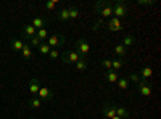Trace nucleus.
<instances>
[{"label":"nucleus","mask_w":161,"mask_h":119,"mask_svg":"<svg viewBox=\"0 0 161 119\" xmlns=\"http://www.w3.org/2000/svg\"><path fill=\"white\" fill-rule=\"evenodd\" d=\"M113 16L121 19V18H126L127 16V7L123 0H116L113 3Z\"/></svg>","instance_id":"f257e3e1"},{"label":"nucleus","mask_w":161,"mask_h":119,"mask_svg":"<svg viewBox=\"0 0 161 119\" xmlns=\"http://www.w3.org/2000/svg\"><path fill=\"white\" fill-rule=\"evenodd\" d=\"M80 58H82V57H80L76 50H74V51H73V50L61 51V61L66 63V64H74V63H77Z\"/></svg>","instance_id":"f03ea898"},{"label":"nucleus","mask_w":161,"mask_h":119,"mask_svg":"<svg viewBox=\"0 0 161 119\" xmlns=\"http://www.w3.org/2000/svg\"><path fill=\"white\" fill-rule=\"evenodd\" d=\"M106 29H108L110 32H119V31H123L124 29V26H123V21L111 16L108 21H106Z\"/></svg>","instance_id":"7ed1b4c3"},{"label":"nucleus","mask_w":161,"mask_h":119,"mask_svg":"<svg viewBox=\"0 0 161 119\" xmlns=\"http://www.w3.org/2000/svg\"><path fill=\"white\" fill-rule=\"evenodd\" d=\"M76 51L80 57H87V53L90 51V45L87 44L86 39H77L76 41Z\"/></svg>","instance_id":"20e7f679"},{"label":"nucleus","mask_w":161,"mask_h":119,"mask_svg":"<svg viewBox=\"0 0 161 119\" xmlns=\"http://www.w3.org/2000/svg\"><path fill=\"white\" fill-rule=\"evenodd\" d=\"M64 42H66L64 35H58V34L50 35V37L47 39V44H48V47H50V48H60Z\"/></svg>","instance_id":"39448f33"},{"label":"nucleus","mask_w":161,"mask_h":119,"mask_svg":"<svg viewBox=\"0 0 161 119\" xmlns=\"http://www.w3.org/2000/svg\"><path fill=\"white\" fill-rule=\"evenodd\" d=\"M37 97H39L40 100H42V101H50V100L53 98V90H52V89H48V87H40Z\"/></svg>","instance_id":"423d86ee"},{"label":"nucleus","mask_w":161,"mask_h":119,"mask_svg":"<svg viewBox=\"0 0 161 119\" xmlns=\"http://www.w3.org/2000/svg\"><path fill=\"white\" fill-rule=\"evenodd\" d=\"M102 114L106 119H111L113 116H116V113H114V101L113 103H105L102 106Z\"/></svg>","instance_id":"0eeeda50"},{"label":"nucleus","mask_w":161,"mask_h":119,"mask_svg":"<svg viewBox=\"0 0 161 119\" xmlns=\"http://www.w3.org/2000/svg\"><path fill=\"white\" fill-rule=\"evenodd\" d=\"M28 87H29L31 95H32V97H37L39 90H40V79H39V77H32L31 81H29V84H28Z\"/></svg>","instance_id":"6e6552de"},{"label":"nucleus","mask_w":161,"mask_h":119,"mask_svg":"<svg viewBox=\"0 0 161 119\" xmlns=\"http://www.w3.org/2000/svg\"><path fill=\"white\" fill-rule=\"evenodd\" d=\"M36 28L32 24H24L23 26V31H21V34H23V39H28V41H31V39L36 35Z\"/></svg>","instance_id":"1a4fd4ad"},{"label":"nucleus","mask_w":161,"mask_h":119,"mask_svg":"<svg viewBox=\"0 0 161 119\" xmlns=\"http://www.w3.org/2000/svg\"><path fill=\"white\" fill-rule=\"evenodd\" d=\"M32 26L36 28V31L39 29H45L48 26V18H44V16H36L34 21H32Z\"/></svg>","instance_id":"9d476101"},{"label":"nucleus","mask_w":161,"mask_h":119,"mask_svg":"<svg viewBox=\"0 0 161 119\" xmlns=\"http://www.w3.org/2000/svg\"><path fill=\"white\" fill-rule=\"evenodd\" d=\"M42 105H44V101L40 100L39 97H31V98L28 100V106H29L31 110H36V111H39L40 108H42Z\"/></svg>","instance_id":"9b49d317"},{"label":"nucleus","mask_w":161,"mask_h":119,"mask_svg":"<svg viewBox=\"0 0 161 119\" xmlns=\"http://www.w3.org/2000/svg\"><path fill=\"white\" fill-rule=\"evenodd\" d=\"M103 77H105V81L106 82H110V84H116L118 82V79H119V76H118V73L116 71H105L103 73Z\"/></svg>","instance_id":"f8f14e48"},{"label":"nucleus","mask_w":161,"mask_h":119,"mask_svg":"<svg viewBox=\"0 0 161 119\" xmlns=\"http://www.w3.org/2000/svg\"><path fill=\"white\" fill-rule=\"evenodd\" d=\"M21 55H23V60H31L32 58V48L28 42L23 44V48H21Z\"/></svg>","instance_id":"ddd939ff"},{"label":"nucleus","mask_w":161,"mask_h":119,"mask_svg":"<svg viewBox=\"0 0 161 119\" xmlns=\"http://www.w3.org/2000/svg\"><path fill=\"white\" fill-rule=\"evenodd\" d=\"M98 13H100V18L102 19H110L113 16V3L108 5V7H105V8H102Z\"/></svg>","instance_id":"4468645a"},{"label":"nucleus","mask_w":161,"mask_h":119,"mask_svg":"<svg viewBox=\"0 0 161 119\" xmlns=\"http://www.w3.org/2000/svg\"><path fill=\"white\" fill-rule=\"evenodd\" d=\"M114 113L121 119H123V117H129V110H126L124 106H121V105H118V103H114Z\"/></svg>","instance_id":"2eb2a0df"},{"label":"nucleus","mask_w":161,"mask_h":119,"mask_svg":"<svg viewBox=\"0 0 161 119\" xmlns=\"http://www.w3.org/2000/svg\"><path fill=\"white\" fill-rule=\"evenodd\" d=\"M57 19H58V21H63V23L69 21V11H68V8H61V10H58V13H57Z\"/></svg>","instance_id":"dca6fc26"},{"label":"nucleus","mask_w":161,"mask_h":119,"mask_svg":"<svg viewBox=\"0 0 161 119\" xmlns=\"http://www.w3.org/2000/svg\"><path fill=\"white\" fill-rule=\"evenodd\" d=\"M87 66H89V61H87V57H82L77 63H74V68L77 71H86L87 69Z\"/></svg>","instance_id":"f3484780"},{"label":"nucleus","mask_w":161,"mask_h":119,"mask_svg":"<svg viewBox=\"0 0 161 119\" xmlns=\"http://www.w3.org/2000/svg\"><path fill=\"white\" fill-rule=\"evenodd\" d=\"M137 90H139V95L142 97H150L152 95V85H137Z\"/></svg>","instance_id":"a211bd4d"},{"label":"nucleus","mask_w":161,"mask_h":119,"mask_svg":"<svg viewBox=\"0 0 161 119\" xmlns=\"http://www.w3.org/2000/svg\"><path fill=\"white\" fill-rule=\"evenodd\" d=\"M113 51H114V55H118L121 60H123V58L126 57V53H127V48H126V47H123V45L119 44V45H116V47L113 48Z\"/></svg>","instance_id":"6ab92c4d"},{"label":"nucleus","mask_w":161,"mask_h":119,"mask_svg":"<svg viewBox=\"0 0 161 119\" xmlns=\"http://www.w3.org/2000/svg\"><path fill=\"white\" fill-rule=\"evenodd\" d=\"M152 74H153V69L148 68V66H143V68L140 69V79H148V81H150Z\"/></svg>","instance_id":"aec40b11"},{"label":"nucleus","mask_w":161,"mask_h":119,"mask_svg":"<svg viewBox=\"0 0 161 119\" xmlns=\"http://www.w3.org/2000/svg\"><path fill=\"white\" fill-rule=\"evenodd\" d=\"M124 66V60H121V58H116V60H111V69L113 71H119L121 68Z\"/></svg>","instance_id":"412c9836"},{"label":"nucleus","mask_w":161,"mask_h":119,"mask_svg":"<svg viewBox=\"0 0 161 119\" xmlns=\"http://www.w3.org/2000/svg\"><path fill=\"white\" fill-rule=\"evenodd\" d=\"M23 44H24V41H21V39H13V41H11V48L15 51H21Z\"/></svg>","instance_id":"4be33fe9"},{"label":"nucleus","mask_w":161,"mask_h":119,"mask_svg":"<svg viewBox=\"0 0 161 119\" xmlns=\"http://www.w3.org/2000/svg\"><path fill=\"white\" fill-rule=\"evenodd\" d=\"M134 44H136V37H134V35H126L124 39H123V44H121V45H123V47H130V45H134Z\"/></svg>","instance_id":"5701e85b"},{"label":"nucleus","mask_w":161,"mask_h":119,"mask_svg":"<svg viewBox=\"0 0 161 119\" xmlns=\"http://www.w3.org/2000/svg\"><path fill=\"white\" fill-rule=\"evenodd\" d=\"M113 2L111 0H100V2H97L95 5H93V8H95L97 11H100L102 8H105V7H108V5H111Z\"/></svg>","instance_id":"b1692460"},{"label":"nucleus","mask_w":161,"mask_h":119,"mask_svg":"<svg viewBox=\"0 0 161 119\" xmlns=\"http://www.w3.org/2000/svg\"><path fill=\"white\" fill-rule=\"evenodd\" d=\"M116 84H118V87H119L121 90H126V89L129 87V81H127V77H119Z\"/></svg>","instance_id":"393cba45"},{"label":"nucleus","mask_w":161,"mask_h":119,"mask_svg":"<svg viewBox=\"0 0 161 119\" xmlns=\"http://www.w3.org/2000/svg\"><path fill=\"white\" fill-rule=\"evenodd\" d=\"M37 48H39V51H40L42 55H48V51L52 50V48L48 47V44H47V42H42V44H40Z\"/></svg>","instance_id":"a878e982"},{"label":"nucleus","mask_w":161,"mask_h":119,"mask_svg":"<svg viewBox=\"0 0 161 119\" xmlns=\"http://www.w3.org/2000/svg\"><path fill=\"white\" fill-rule=\"evenodd\" d=\"M68 11H69V19H77V16H79V10H77L74 5H71V7L68 8Z\"/></svg>","instance_id":"bb28decb"},{"label":"nucleus","mask_w":161,"mask_h":119,"mask_svg":"<svg viewBox=\"0 0 161 119\" xmlns=\"http://www.w3.org/2000/svg\"><path fill=\"white\" fill-rule=\"evenodd\" d=\"M36 35L40 39V41H45V39H48V32H47V29H39L37 32H36Z\"/></svg>","instance_id":"cd10ccee"},{"label":"nucleus","mask_w":161,"mask_h":119,"mask_svg":"<svg viewBox=\"0 0 161 119\" xmlns=\"http://www.w3.org/2000/svg\"><path fill=\"white\" fill-rule=\"evenodd\" d=\"M57 5H58L57 0H50V2H45V3H44V8H45V10H55Z\"/></svg>","instance_id":"c85d7f7f"},{"label":"nucleus","mask_w":161,"mask_h":119,"mask_svg":"<svg viewBox=\"0 0 161 119\" xmlns=\"http://www.w3.org/2000/svg\"><path fill=\"white\" fill-rule=\"evenodd\" d=\"M28 44H29V45H31V48H32V47H36V48H37V47H39V45H40V44H42V41H40V39H39V37H37V35H34V37H32V39H31V41H29V42H28Z\"/></svg>","instance_id":"c756f323"},{"label":"nucleus","mask_w":161,"mask_h":119,"mask_svg":"<svg viewBox=\"0 0 161 119\" xmlns=\"http://www.w3.org/2000/svg\"><path fill=\"white\" fill-rule=\"evenodd\" d=\"M127 81H129V82H134V84L137 85V84L140 82V76H139V74H134V73H132V74H129Z\"/></svg>","instance_id":"7c9ffc66"},{"label":"nucleus","mask_w":161,"mask_h":119,"mask_svg":"<svg viewBox=\"0 0 161 119\" xmlns=\"http://www.w3.org/2000/svg\"><path fill=\"white\" fill-rule=\"evenodd\" d=\"M48 57H50V60H57V58L60 57V50H58V48H52V50L48 51Z\"/></svg>","instance_id":"2f4dec72"},{"label":"nucleus","mask_w":161,"mask_h":119,"mask_svg":"<svg viewBox=\"0 0 161 119\" xmlns=\"http://www.w3.org/2000/svg\"><path fill=\"white\" fill-rule=\"evenodd\" d=\"M100 66H102L105 71H111V60H103L100 63Z\"/></svg>","instance_id":"473e14b6"},{"label":"nucleus","mask_w":161,"mask_h":119,"mask_svg":"<svg viewBox=\"0 0 161 119\" xmlns=\"http://www.w3.org/2000/svg\"><path fill=\"white\" fill-rule=\"evenodd\" d=\"M105 24V19H97L95 23H93V26H92V31H98V28H100V26H103Z\"/></svg>","instance_id":"72a5a7b5"},{"label":"nucleus","mask_w":161,"mask_h":119,"mask_svg":"<svg viewBox=\"0 0 161 119\" xmlns=\"http://www.w3.org/2000/svg\"><path fill=\"white\" fill-rule=\"evenodd\" d=\"M153 0H139V5H153Z\"/></svg>","instance_id":"f704fd0d"},{"label":"nucleus","mask_w":161,"mask_h":119,"mask_svg":"<svg viewBox=\"0 0 161 119\" xmlns=\"http://www.w3.org/2000/svg\"><path fill=\"white\" fill-rule=\"evenodd\" d=\"M111 119H121V117H119V116H113Z\"/></svg>","instance_id":"c9c22d12"},{"label":"nucleus","mask_w":161,"mask_h":119,"mask_svg":"<svg viewBox=\"0 0 161 119\" xmlns=\"http://www.w3.org/2000/svg\"><path fill=\"white\" fill-rule=\"evenodd\" d=\"M32 119H36V117H32Z\"/></svg>","instance_id":"e433bc0d"}]
</instances>
